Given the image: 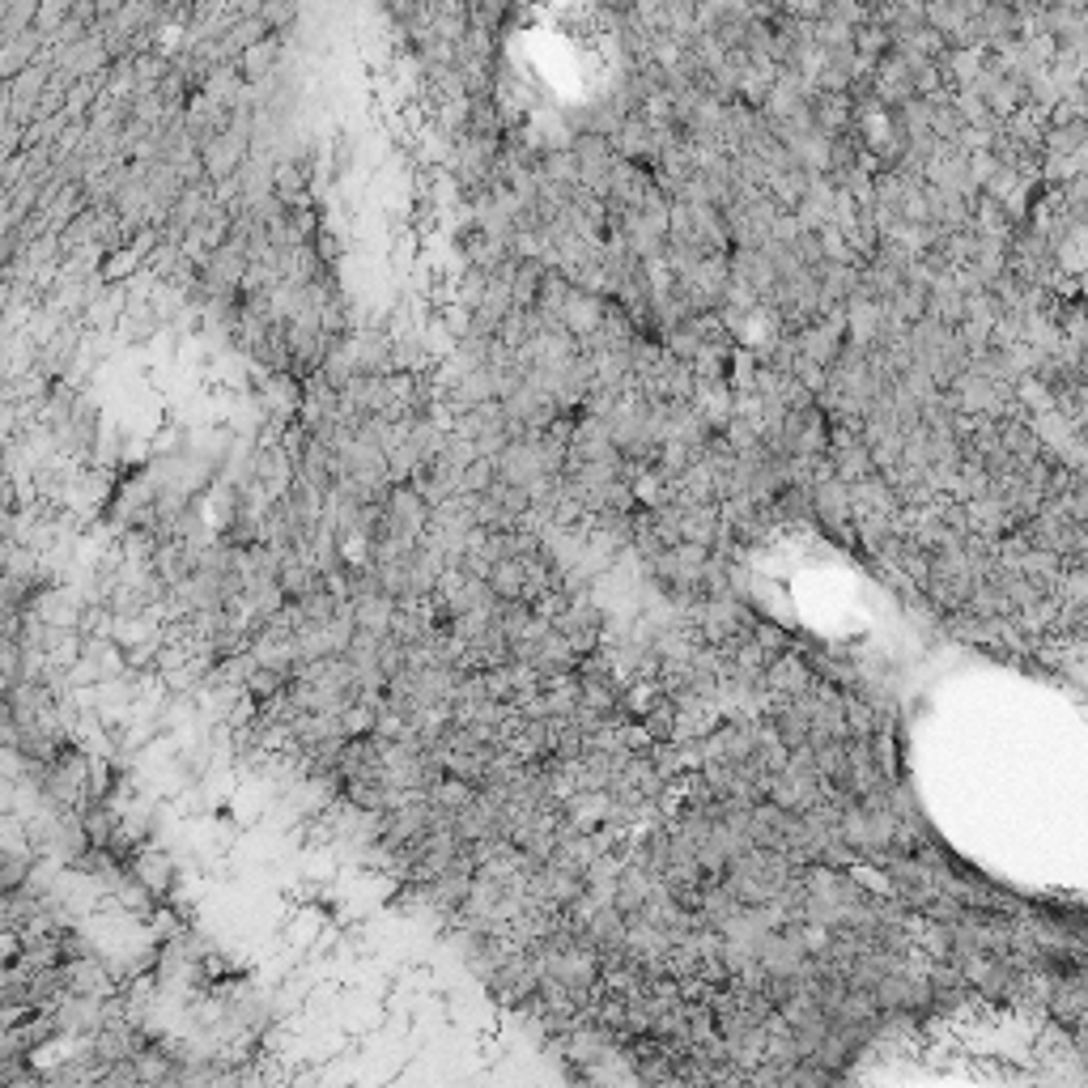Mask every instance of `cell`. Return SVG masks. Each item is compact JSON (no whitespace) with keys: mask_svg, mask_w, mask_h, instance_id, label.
I'll use <instances>...</instances> for the list:
<instances>
[{"mask_svg":"<svg viewBox=\"0 0 1088 1088\" xmlns=\"http://www.w3.org/2000/svg\"><path fill=\"white\" fill-rule=\"evenodd\" d=\"M69 987H73L77 995H102V990H106V978L99 974V965L77 962V965H69Z\"/></svg>","mask_w":1088,"mask_h":1088,"instance_id":"6da1fadb","label":"cell"}]
</instances>
